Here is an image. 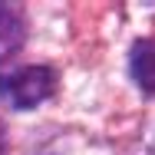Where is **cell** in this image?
<instances>
[{
  "instance_id": "1",
  "label": "cell",
  "mask_w": 155,
  "mask_h": 155,
  "mask_svg": "<svg viewBox=\"0 0 155 155\" xmlns=\"http://www.w3.org/2000/svg\"><path fill=\"white\" fill-rule=\"evenodd\" d=\"M56 93V69L50 66H20L0 73V99L10 109H36Z\"/></svg>"
},
{
  "instance_id": "2",
  "label": "cell",
  "mask_w": 155,
  "mask_h": 155,
  "mask_svg": "<svg viewBox=\"0 0 155 155\" xmlns=\"http://www.w3.org/2000/svg\"><path fill=\"white\" fill-rule=\"evenodd\" d=\"M129 73L139 83L142 93H155V36H142L135 40L132 53H129Z\"/></svg>"
},
{
  "instance_id": "3",
  "label": "cell",
  "mask_w": 155,
  "mask_h": 155,
  "mask_svg": "<svg viewBox=\"0 0 155 155\" xmlns=\"http://www.w3.org/2000/svg\"><path fill=\"white\" fill-rule=\"evenodd\" d=\"M23 36H27V23H23L20 10L10 3H0V63L10 60L23 46Z\"/></svg>"
},
{
  "instance_id": "4",
  "label": "cell",
  "mask_w": 155,
  "mask_h": 155,
  "mask_svg": "<svg viewBox=\"0 0 155 155\" xmlns=\"http://www.w3.org/2000/svg\"><path fill=\"white\" fill-rule=\"evenodd\" d=\"M7 152V129H3V122H0V155Z\"/></svg>"
}]
</instances>
